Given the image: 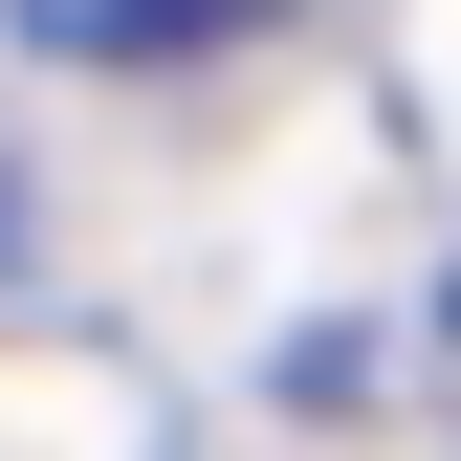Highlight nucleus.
<instances>
[{"label": "nucleus", "instance_id": "nucleus-1", "mask_svg": "<svg viewBox=\"0 0 461 461\" xmlns=\"http://www.w3.org/2000/svg\"><path fill=\"white\" fill-rule=\"evenodd\" d=\"M44 67H176V44H242L264 0H0Z\"/></svg>", "mask_w": 461, "mask_h": 461}, {"label": "nucleus", "instance_id": "nucleus-2", "mask_svg": "<svg viewBox=\"0 0 461 461\" xmlns=\"http://www.w3.org/2000/svg\"><path fill=\"white\" fill-rule=\"evenodd\" d=\"M439 330H461V285H439Z\"/></svg>", "mask_w": 461, "mask_h": 461}]
</instances>
